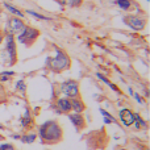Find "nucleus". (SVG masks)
Listing matches in <instances>:
<instances>
[{"label": "nucleus", "mask_w": 150, "mask_h": 150, "mask_svg": "<svg viewBox=\"0 0 150 150\" xmlns=\"http://www.w3.org/2000/svg\"><path fill=\"white\" fill-rule=\"evenodd\" d=\"M40 140L44 144H57L62 140L63 137V130L61 125L54 120H49V121L44 122L41 127L38 128V134Z\"/></svg>", "instance_id": "1"}, {"label": "nucleus", "mask_w": 150, "mask_h": 150, "mask_svg": "<svg viewBox=\"0 0 150 150\" xmlns=\"http://www.w3.org/2000/svg\"><path fill=\"white\" fill-rule=\"evenodd\" d=\"M5 46L0 52V61L7 66H13L17 62V47H16V37L12 33L4 34Z\"/></svg>", "instance_id": "2"}, {"label": "nucleus", "mask_w": 150, "mask_h": 150, "mask_svg": "<svg viewBox=\"0 0 150 150\" xmlns=\"http://www.w3.org/2000/svg\"><path fill=\"white\" fill-rule=\"evenodd\" d=\"M71 65V59L63 50L55 49V55L54 57L47 58V67L50 70L55 71V73H62V71L67 70Z\"/></svg>", "instance_id": "3"}, {"label": "nucleus", "mask_w": 150, "mask_h": 150, "mask_svg": "<svg viewBox=\"0 0 150 150\" xmlns=\"http://www.w3.org/2000/svg\"><path fill=\"white\" fill-rule=\"evenodd\" d=\"M16 40H17L20 44L25 45V46H30L40 36V30L36 28H32V26H24V29L20 32L18 34H16Z\"/></svg>", "instance_id": "4"}, {"label": "nucleus", "mask_w": 150, "mask_h": 150, "mask_svg": "<svg viewBox=\"0 0 150 150\" xmlns=\"http://www.w3.org/2000/svg\"><path fill=\"white\" fill-rule=\"evenodd\" d=\"M59 90H61V92H62V95L66 96V98H69V99L78 98L80 93L79 83H78L76 80H73V79H69V80L62 82L59 86Z\"/></svg>", "instance_id": "5"}, {"label": "nucleus", "mask_w": 150, "mask_h": 150, "mask_svg": "<svg viewBox=\"0 0 150 150\" xmlns=\"http://www.w3.org/2000/svg\"><path fill=\"white\" fill-rule=\"evenodd\" d=\"M124 23L129 26L130 29L136 32H140L144 30V28L146 26V18L142 17V16H138V15H128L125 16L124 18Z\"/></svg>", "instance_id": "6"}, {"label": "nucleus", "mask_w": 150, "mask_h": 150, "mask_svg": "<svg viewBox=\"0 0 150 150\" xmlns=\"http://www.w3.org/2000/svg\"><path fill=\"white\" fill-rule=\"evenodd\" d=\"M25 24H24V20L20 17H16V16H12V17L8 18L7 21V26H5V33H12V34H18L21 30L24 29Z\"/></svg>", "instance_id": "7"}, {"label": "nucleus", "mask_w": 150, "mask_h": 150, "mask_svg": "<svg viewBox=\"0 0 150 150\" xmlns=\"http://www.w3.org/2000/svg\"><path fill=\"white\" fill-rule=\"evenodd\" d=\"M119 119L124 127H132L134 124V112L129 108H122L119 112Z\"/></svg>", "instance_id": "8"}, {"label": "nucleus", "mask_w": 150, "mask_h": 150, "mask_svg": "<svg viewBox=\"0 0 150 150\" xmlns=\"http://www.w3.org/2000/svg\"><path fill=\"white\" fill-rule=\"evenodd\" d=\"M55 105H57V113H70V112H71L70 99L66 98V96L57 99Z\"/></svg>", "instance_id": "9"}, {"label": "nucleus", "mask_w": 150, "mask_h": 150, "mask_svg": "<svg viewBox=\"0 0 150 150\" xmlns=\"http://www.w3.org/2000/svg\"><path fill=\"white\" fill-rule=\"evenodd\" d=\"M67 115H69V119H70L71 124H73L78 130L83 129V128L86 127V119L82 116V113H75V112H73V113H67Z\"/></svg>", "instance_id": "10"}, {"label": "nucleus", "mask_w": 150, "mask_h": 150, "mask_svg": "<svg viewBox=\"0 0 150 150\" xmlns=\"http://www.w3.org/2000/svg\"><path fill=\"white\" fill-rule=\"evenodd\" d=\"M70 103H71V111L75 112V113H82V112L86 109L84 103H83V100L79 98V96H78V98H71Z\"/></svg>", "instance_id": "11"}, {"label": "nucleus", "mask_w": 150, "mask_h": 150, "mask_svg": "<svg viewBox=\"0 0 150 150\" xmlns=\"http://www.w3.org/2000/svg\"><path fill=\"white\" fill-rule=\"evenodd\" d=\"M3 5H4L5 9L9 11V12L12 13V16H16V17H20V18H24V13L21 12L20 9H17L16 7H13L12 4H9V3H7V1H3Z\"/></svg>", "instance_id": "12"}, {"label": "nucleus", "mask_w": 150, "mask_h": 150, "mask_svg": "<svg viewBox=\"0 0 150 150\" xmlns=\"http://www.w3.org/2000/svg\"><path fill=\"white\" fill-rule=\"evenodd\" d=\"M32 122H33V119H32V116H30V112H29V109L26 108L25 109V113H24V116H23V119L20 120V124H21V127L28 128L29 125H32Z\"/></svg>", "instance_id": "13"}, {"label": "nucleus", "mask_w": 150, "mask_h": 150, "mask_svg": "<svg viewBox=\"0 0 150 150\" xmlns=\"http://www.w3.org/2000/svg\"><path fill=\"white\" fill-rule=\"evenodd\" d=\"M136 127V129H146L148 128V122L146 121H144L142 120V117L140 116L138 113H134V124H133Z\"/></svg>", "instance_id": "14"}, {"label": "nucleus", "mask_w": 150, "mask_h": 150, "mask_svg": "<svg viewBox=\"0 0 150 150\" xmlns=\"http://www.w3.org/2000/svg\"><path fill=\"white\" fill-rule=\"evenodd\" d=\"M36 140H37V133H34V132L26 133V134H23L20 137V141L24 144H33Z\"/></svg>", "instance_id": "15"}, {"label": "nucleus", "mask_w": 150, "mask_h": 150, "mask_svg": "<svg viewBox=\"0 0 150 150\" xmlns=\"http://www.w3.org/2000/svg\"><path fill=\"white\" fill-rule=\"evenodd\" d=\"M113 3L122 11H129L133 4V1H130V0H115Z\"/></svg>", "instance_id": "16"}, {"label": "nucleus", "mask_w": 150, "mask_h": 150, "mask_svg": "<svg viewBox=\"0 0 150 150\" xmlns=\"http://www.w3.org/2000/svg\"><path fill=\"white\" fill-rule=\"evenodd\" d=\"M96 76H98L99 79H100V80H101V82H103V83H105L107 86H109V87H111V88H112V90H113V91H116V92H120V90H119V88H117L116 86L113 84V83H111V80H109L108 78H105V76H104L103 74L98 73V74H96Z\"/></svg>", "instance_id": "17"}, {"label": "nucleus", "mask_w": 150, "mask_h": 150, "mask_svg": "<svg viewBox=\"0 0 150 150\" xmlns=\"http://www.w3.org/2000/svg\"><path fill=\"white\" fill-rule=\"evenodd\" d=\"M26 13L28 15H30L32 17H34V18H37V20H42V21H50L52 20V17H49V16H45V15H41V13H38V12H34V11H26Z\"/></svg>", "instance_id": "18"}, {"label": "nucleus", "mask_w": 150, "mask_h": 150, "mask_svg": "<svg viewBox=\"0 0 150 150\" xmlns=\"http://www.w3.org/2000/svg\"><path fill=\"white\" fill-rule=\"evenodd\" d=\"M12 76H15V71H1V73H0V83L7 82V80H9Z\"/></svg>", "instance_id": "19"}, {"label": "nucleus", "mask_w": 150, "mask_h": 150, "mask_svg": "<svg viewBox=\"0 0 150 150\" xmlns=\"http://www.w3.org/2000/svg\"><path fill=\"white\" fill-rule=\"evenodd\" d=\"M25 90H26L25 82H24L23 79L17 80V82H16V91H20V92H25Z\"/></svg>", "instance_id": "20"}, {"label": "nucleus", "mask_w": 150, "mask_h": 150, "mask_svg": "<svg viewBox=\"0 0 150 150\" xmlns=\"http://www.w3.org/2000/svg\"><path fill=\"white\" fill-rule=\"evenodd\" d=\"M100 113L104 116V119H108V120H111L112 122H117V120L115 119V117L112 116L111 113H108V112H107V111H104V109H100Z\"/></svg>", "instance_id": "21"}, {"label": "nucleus", "mask_w": 150, "mask_h": 150, "mask_svg": "<svg viewBox=\"0 0 150 150\" xmlns=\"http://www.w3.org/2000/svg\"><path fill=\"white\" fill-rule=\"evenodd\" d=\"M83 3V0H69V7L71 8H76V7H80Z\"/></svg>", "instance_id": "22"}, {"label": "nucleus", "mask_w": 150, "mask_h": 150, "mask_svg": "<svg viewBox=\"0 0 150 150\" xmlns=\"http://www.w3.org/2000/svg\"><path fill=\"white\" fill-rule=\"evenodd\" d=\"M0 150H15V148L11 144H1L0 145Z\"/></svg>", "instance_id": "23"}, {"label": "nucleus", "mask_w": 150, "mask_h": 150, "mask_svg": "<svg viewBox=\"0 0 150 150\" xmlns=\"http://www.w3.org/2000/svg\"><path fill=\"white\" fill-rule=\"evenodd\" d=\"M133 96H134V98H136V100H137L140 104H145V100H144V99H142V96H141L140 93H133Z\"/></svg>", "instance_id": "24"}, {"label": "nucleus", "mask_w": 150, "mask_h": 150, "mask_svg": "<svg viewBox=\"0 0 150 150\" xmlns=\"http://www.w3.org/2000/svg\"><path fill=\"white\" fill-rule=\"evenodd\" d=\"M4 96H5L4 88H3V87H1V84H0V103H1V101L4 100Z\"/></svg>", "instance_id": "25"}, {"label": "nucleus", "mask_w": 150, "mask_h": 150, "mask_svg": "<svg viewBox=\"0 0 150 150\" xmlns=\"http://www.w3.org/2000/svg\"><path fill=\"white\" fill-rule=\"evenodd\" d=\"M55 1H57L59 5H62V7H66V5L69 4V0H55Z\"/></svg>", "instance_id": "26"}, {"label": "nucleus", "mask_w": 150, "mask_h": 150, "mask_svg": "<svg viewBox=\"0 0 150 150\" xmlns=\"http://www.w3.org/2000/svg\"><path fill=\"white\" fill-rule=\"evenodd\" d=\"M3 41H4V33H3V32H0V45L3 44Z\"/></svg>", "instance_id": "27"}, {"label": "nucleus", "mask_w": 150, "mask_h": 150, "mask_svg": "<svg viewBox=\"0 0 150 150\" xmlns=\"http://www.w3.org/2000/svg\"><path fill=\"white\" fill-rule=\"evenodd\" d=\"M20 137H21L20 134H13L12 136V138H15V140H20Z\"/></svg>", "instance_id": "28"}, {"label": "nucleus", "mask_w": 150, "mask_h": 150, "mask_svg": "<svg viewBox=\"0 0 150 150\" xmlns=\"http://www.w3.org/2000/svg\"><path fill=\"white\" fill-rule=\"evenodd\" d=\"M128 92H129V95H133V90H132V87H128Z\"/></svg>", "instance_id": "29"}, {"label": "nucleus", "mask_w": 150, "mask_h": 150, "mask_svg": "<svg viewBox=\"0 0 150 150\" xmlns=\"http://www.w3.org/2000/svg\"><path fill=\"white\" fill-rule=\"evenodd\" d=\"M0 129H4V127H1V125H0Z\"/></svg>", "instance_id": "30"}, {"label": "nucleus", "mask_w": 150, "mask_h": 150, "mask_svg": "<svg viewBox=\"0 0 150 150\" xmlns=\"http://www.w3.org/2000/svg\"><path fill=\"white\" fill-rule=\"evenodd\" d=\"M138 150H142V149H138Z\"/></svg>", "instance_id": "31"}]
</instances>
